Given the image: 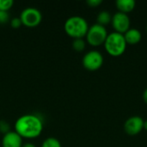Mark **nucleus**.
I'll list each match as a JSON object with an SVG mask.
<instances>
[{
  "label": "nucleus",
  "instance_id": "nucleus-1",
  "mask_svg": "<svg viewBox=\"0 0 147 147\" xmlns=\"http://www.w3.org/2000/svg\"><path fill=\"white\" fill-rule=\"evenodd\" d=\"M43 131V122L35 115L20 116L15 123V132L22 139L33 140L38 138Z\"/></svg>",
  "mask_w": 147,
  "mask_h": 147
},
{
  "label": "nucleus",
  "instance_id": "nucleus-2",
  "mask_svg": "<svg viewBox=\"0 0 147 147\" xmlns=\"http://www.w3.org/2000/svg\"><path fill=\"white\" fill-rule=\"evenodd\" d=\"M66 34L73 39H84L89 29L87 21L79 16H73L66 19L64 24Z\"/></svg>",
  "mask_w": 147,
  "mask_h": 147
},
{
  "label": "nucleus",
  "instance_id": "nucleus-3",
  "mask_svg": "<svg viewBox=\"0 0 147 147\" xmlns=\"http://www.w3.org/2000/svg\"><path fill=\"white\" fill-rule=\"evenodd\" d=\"M103 45L106 52L110 56L120 57L126 52L127 44L122 34L112 32L108 34Z\"/></svg>",
  "mask_w": 147,
  "mask_h": 147
},
{
  "label": "nucleus",
  "instance_id": "nucleus-4",
  "mask_svg": "<svg viewBox=\"0 0 147 147\" xmlns=\"http://www.w3.org/2000/svg\"><path fill=\"white\" fill-rule=\"evenodd\" d=\"M108 34V31L104 26L96 23L89 27L85 36L86 41L92 47H99L104 44Z\"/></svg>",
  "mask_w": 147,
  "mask_h": 147
},
{
  "label": "nucleus",
  "instance_id": "nucleus-5",
  "mask_svg": "<svg viewBox=\"0 0 147 147\" xmlns=\"http://www.w3.org/2000/svg\"><path fill=\"white\" fill-rule=\"evenodd\" d=\"M22 24L27 28H35L42 21V14L36 8L28 7L24 9L19 16Z\"/></svg>",
  "mask_w": 147,
  "mask_h": 147
},
{
  "label": "nucleus",
  "instance_id": "nucleus-6",
  "mask_svg": "<svg viewBox=\"0 0 147 147\" xmlns=\"http://www.w3.org/2000/svg\"><path fill=\"white\" fill-rule=\"evenodd\" d=\"M103 61V56L99 51L91 50L84 54L82 59V64L87 71H95L102 66Z\"/></svg>",
  "mask_w": 147,
  "mask_h": 147
},
{
  "label": "nucleus",
  "instance_id": "nucleus-7",
  "mask_svg": "<svg viewBox=\"0 0 147 147\" xmlns=\"http://www.w3.org/2000/svg\"><path fill=\"white\" fill-rule=\"evenodd\" d=\"M111 24L115 32L124 34L130 28V18L127 14H124L121 12H116L112 16Z\"/></svg>",
  "mask_w": 147,
  "mask_h": 147
},
{
  "label": "nucleus",
  "instance_id": "nucleus-8",
  "mask_svg": "<svg viewBox=\"0 0 147 147\" xmlns=\"http://www.w3.org/2000/svg\"><path fill=\"white\" fill-rule=\"evenodd\" d=\"M144 129V120L138 115L129 117L124 123V130L129 135H137Z\"/></svg>",
  "mask_w": 147,
  "mask_h": 147
},
{
  "label": "nucleus",
  "instance_id": "nucleus-9",
  "mask_svg": "<svg viewBox=\"0 0 147 147\" xmlns=\"http://www.w3.org/2000/svg\"><path fill=\"white\" fill-rule=\"evenodd\" d=\"M22 138L15 131H9L2 140V147H22Z\"/></svg>",
  "mask_w": 147,
  "mask_h": 147
},
{
  "label": "nucleus",
  "instance_id": "nucleus-10",
  "mask_svg": "<svg viewBox=\"0 0 147 147\" xmlns=\"http://www.w3.org/2000/svg\"><path fill=\"white\" fill-rule=\"evenodd\" d=\"M123 35L127 44L129 45H136L140 43L142 39L141 32L135 28H130Z\"/></svg>",
  "mask_w": 147,
  "mask_h": 147
},
{
  "label": "nucleus",
  "instance_id": "nucleus-11",
  "mask_svg": "<svg viewBox=\"0 0 147 147\" xmlns=\"http://www.w3.org/2000/svg\"><path fill=\"white\" fill-rule=\"evenodd\" d=\"M115 4L119 12L127 14L134 9L136 2L134 0H117Z\"/></svg>",
  "mask_w": 147,
  "mask_h": 147
},
{
  "label": "nucleus",
  "instance_id": "nucleus-12",
  "mask_svg": "<svg viewBox=\"0 0 147 147\" xmlns=\"http://www.w3.org/2000/svg\"><path fill=\"white\" fill-rule=\"evenodd\" d=\"M111 20H112V16L111 14L107 11V10H102L101 12H99V14L96 16V21H97V24H100L102 26L107 25L111 23Z\"/></svg>",
  "mask_w": 147,
  "mask_h": 147
},
{
  "label": "nucleus",
  "instance_id": "nucleus-13",
  "mask_svg": "<svg viewBox=\"0 0 147 147\" xmlns=\"http://www.w3.org/2000/svg\"><path fill=\"white\" fill-rule=\"evenodd\" d=\"M41 147H62L59 140L53 137L47 138L41 144Z\"/></svg>",
  "mask_w": 147,
  "mask_h": 147
},
{
  "label": "nucleus",
  "instance_id": "nucleus-14",
  "mask_svg": "<svg viewBox=\"0 0 147 147\" xmlns=\"http://www.w3.org/2000/svg\"><path fill=\"white\" fill-rule=\"evenodd\" d=\"M86 47V42L84 39H74L72 42V48L77 52H83Z\"/></svg>",
  "mask_w": 147,
  "mask_h": 147
},
{
  "label": "nucleus",
  "instance_id": "nucleus-15",
  "mask_svg": "<svg viewBox=\"0 0 147 147\" xmlns=\"http://www.w3.org/2000/svg\"><path fill=\"white\" fill-rule=\"evenodd\" d=\"M13 0H0V11L8 12L13 6Z\"/></svg>",
  "mask_w": 147,
  "mask_h": 147
},
{
  "label": "nucleus",
  "instance_id": "nucleus-16",
  "mask_svg": "<svg viewBox=\"0 0 147 147\" xmlns=\"http://www.w3.org/2000/svg\"><path fill=\"white\" fill-rule=\"evenodd\" d=\"M9 131H10L9 124L5 121H0V133H2L4 135Z\"/></svg>",
  "mask_w": 147,
  "mask_h": 147
},
{
  "label": "nucleus",
  "instance_id": "nucleus-17",
  "mask_svg": "<svg viewBox=\"0 0 147 147\" xmlns=\"http://www.w3.org/2000/svg\"><path fill=\"white\" fill-rule=\"evenodd\" d=\"M22 22L19 17H15L10 20V26L13 28H19L22 26Z\"/></svg>",
  "mask_w": 147,
  "mask_h": 147
},
{
  "label": "nucleus",
  "instance_id": "nucleus-18",
  "mask_svg": "<svg viewBox=\"0 0 147 147\" xmlns=\"http://www.w3.org/2000/svg\"><path fill=\"white\" fill-rule=\"evenodd\" d=\"M9 20V16L8 12L0 11V23L1 24L6 23Z\"/></svg>",
  "mask_w": 147,
  "mask_h": 147
},
{
  "label": "nucleus",
  "instance_id": "nucleus-19",
  "mask_svg": "<svg viewBox=\"0 0 147 147\" xmlns=\"http://www.w3.org/2000/svg\"><path fill=\"white\" fill-rule=\"evenodd\" d=\"M102 3V0H87L86 1V3L91 8H96L99 6Z\"/></svg>",
  "mask_w": 147,
  "mask_h": 147
},
{
  "label": "nucleus",
  "instance_id": "nucleus-20",
  "mask_svg": "<svg viewBox=\"0 0 147 147\" xmlns=\"http://www.w3.org/2000/svg\"><path fill=\"white\" fill-rule=\"evenodd\" d=\"M143 100H144V102L147 104V88L145 90V91L143 93Z\"/></svg>",
  "mask_w": 147,
  "mask_h": 147
},
{
  "label": "nucleus",
  "instance_id": "nucleus-21",
  "mask_svg": "<svg viewBox=\"0 0 147 147\" xmlns=\"http://www.w3.org/2000/svg\"><path fill=\"white\" fill-rule=\"evenodd\" d=\"M22 147H36V146H35L33 143H29V142H28V143L23 144Z\"/></svg>",
  "mask_w": 147,
  "mask_h": 147
},
{
  "label": "nucleus",
  "instance_id": "nucleus-22",
  "mask_svg": "<svg viewBox=\"0 0 147 147\" xmlns=\"http://www.w3.org/2000/svg\"><path fill=\"white\" fill-rule=\"evenodd\" d=\"M144 129L147 131V120L146 121H144Z\"/></svg>",
  "mask_w": 147,
  "mask_h": 147
},
{
  "label": "nucleus",
  "instance_id": "nucleus-23",
  "mask_svg": "<svg viewBox=\"0 0 147 147\" xmlns=\"http://www.w3.org/2000/svg\"><path fill=\"white\" fill-rule=\"evenodd\" d=\"M146 31H147V26H146Z\"/></svg>",
  "mask_w": 147,
  "mask_h": 147
}]
</instances>
